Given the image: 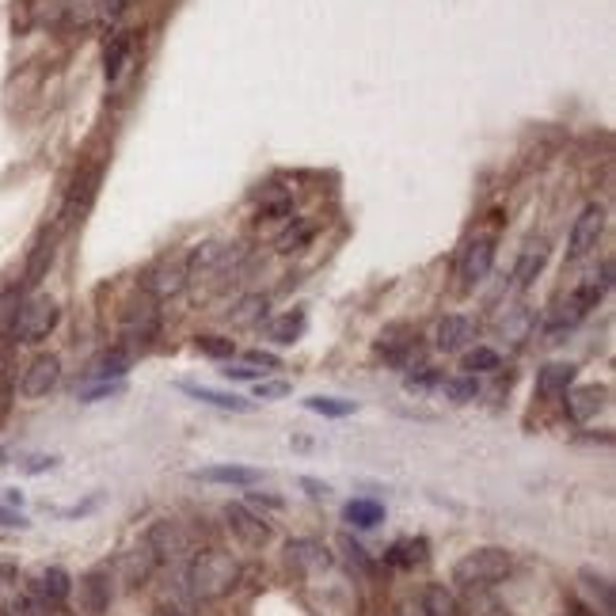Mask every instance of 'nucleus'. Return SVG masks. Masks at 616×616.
I'll return each instance as SVG.
<instances>
[{
	"label": "nucleus",
	"instance_id": "36",
	"mask_svg": "<svg viewBox=\"0 0 616 616\" xmlns=\"http://www.w3.org/2000/svg\"><path fill=\"white\" fill-rule=\"evenodd\" d=\"M445 396L457 404H468L480 396V385H476V377H457V381H445Z\"/></svg>",
	"mask_w": 616,
	"mask_h": 616
},
{
	"label": "nucleus",
	"instance_id": "25",
	"mask_svg": "<svg viewBox=\"0 0 616 616\" xmlns=\"http://www.w3.org/2000/svg\"><path fill=\"white\" fill-rule=\"evenodd\" d=\"M301 331H305V312H286V316L270 320L267 335L274 339V343L289 347V343H297V339H301Z\"/></svg>",
	"mask_w": 616,
	"mask_h": 616
},
{
	"label": "nucleus",
	"instance_id": "43",
	"mask_svg": "<svg viewBox=\"0 0 616 616\" xmlns=\"http://www.w3.org/2000/svg\"><path fill=\"white\" fill-rule=\"evenodd\" d=\"M54 464H58V457H27V461H23V472H27V476H39V472H50Z\"/></svg>",
	"mask_w": 616,
	"mask_h": 616
},
{
	"label": "nucleus",
	"instance_id": "21",
	"mask_svg": "<svg viewBox=\"0 0 616 616\" xmlns=\"http://www.w3.org/2000/svg\"><path fill=\"white\" fill-rule=\"evenodd\" d=\"M270 312V297H263V293H251V297H244L240 305L229 312V320L236 324V328H251V324H263Z\"/></svg>",
	"mask_w": 616,
	"mask_h": 616
},
{
	"label": "nucleus",
	"instance_id": "24",
	"mask_svg": "<svg viewBox=\"0 0 616 616\" xmlns=\"http://www.w3.org/2000/svg\"><path fill=\"white\" fill-rule=\"evenodd\" d=\"M582 590L590 597V605L601 609V616L613 613V582L605 575H594V571H582Z\"/></svg>",
	"mask_w": 616,
	"mask_h": 616
},
{
	"label": "nucleus",
	"instance_id": "9",
	"mask_svg": "<svg viewBox=\"0 0 616 616\" xmlns=\"http://www.w3.org/2000/svg\"><path fill=\"white\" fill-rule=\"evenodd\" d=\"M141 289L149 297H156V301H172V297H179L187 289V267L183 263H160V267L145 270Z\"/></svg>",
	"mask_w": 616,
	"mask_h": 616
},
{
	"label": "nucleus",
	"instance_id": "27",
	"mask_svg": "<svg viewBox=\"0 0 616 616\" xmlns=\"http://www.w3.org/2000/svg\"><path fill=\"white\" fill-rule=\"evenodd\" d=\"M96 183H99V172H88L84 179H77V187H73V194H69V206H65V217H69V221H77V206L84 210V206L92 202Z\"/></svg>",
	"mask_w": 616,
	"mask_h": 616
},
{
	"label": "nucleus",
	"instance_id": "49",
	"mask_svg": "<svg viewBox=\"0 0 616 616\" xmlns=\"http://www.w3.org/2000/svg\"><path fill=\"white\" fill-rule=\"evenodd\" d=\"M567 616H594V613H590V609H582V605H575V609H571Z\"/></svg>",
	"mask_w": 616,
	"mask_h": 616
},
{
	"label": "nucleus",
	"instance_id": "40",
	"mask_svg": "<svg viewBox=\"0 0 616 616\" xmlns=\"http://www.w3.org/2000/svg\"><path fill=\"white\" fill-rule=\"evenodd\" d=\"M339 548L347 552V559L354 563V567H369V556H366V548L358 544V540H350V537H343L339 540Z\"/></svg>",
	"mask_w": 616,
	"mask_h": 616
},
{
	"label": "nucleus",
	"instance_id": "1",
	"mask_svg": "<svg viewBox=\"0 0 616 616\" xmlns=\"http://www.w3.org/2000/svg\"><path fill=\"white\" fill-rule=\"evenodd\" d=\"M240 582V567L236 559L225 552H194L187 563V590L198 601H217V597H229Z\"/></svg>",
	"mask_w": 616,
	"mask_h": 616
},
{
	"label": "nucleus",
	"instance_id": "5",
	"mask_svg": "<svg viewBox=\"0 0 616 616\" xmlns=\"http://www.w3.org/2000/svg\"><path fill=\"white\" fill-rule=\"evenodd\" d=\"M601 232H605V206H601V202L582 206V213H578L575 225H571V236H567V263L586 259V255L597 248Z\"/></svg>",
	"mask_w": 616,
	"mask_h": 616
},
{
	"label": "nucleus",
	"instance_id": "33",
	"mask_svg": "<svg viewBox=\"0 0 616 616\" xmlns=\"http://www.w3.org/2000/svg\"><path fill=\"white\" fill-rule=\"evenodd\" d=\"M533 320H537V316H533L529 308H518V312H514V320H506V324H502V335H506V339H514V343H521V339H529Z\"/></svg>",
	"mask_w": 616,
	"mask_h": 616
},
{
	"label": "nucleus",
	"instance_id": "44",
	"mask_svg": "<svg viewBox=\"0 0 616 616\" xmlns=\"http://www.w3.org/2000/svg\"><path fill=\"white\" fill-rule=\"evenodd\" d=\"M301 487H305V491H308V495H312V499H324V495H328V491H331L328 483L312 480V476H301Z\"/></svg>",
	"mask_w": 616,
	"mask_h": 616
},
{
	"label": "nucleus",
	"instance_id": "42",
	"mask_svg": "<svg viewBox=\"0 0 616 616\" xmlns=\"http://www.w3.org/2000/svg\"><path fill=\"white\" fill-rule=\"evenodd\" d=\"M289 198H274V202H263V210H259V217L263 221H274V217H289Z\"/></svg>",
	"mask_w": 616,
	"mask_h": 616
},
{
	"label": "nucleus",
	"instance_id": "10",
	"mask_svg": "<svg viewBox=\"0 0 616 616\" xmlns=\"http://www.w3.org/2000/svg\"><path fill=\"white\" fill-rule=\"evenodd\" d=\"M609 407V388L605 385H586V388H567V415L575 423H590L597 419V411Z\"/></svg>",
	"mask_w": 616,
	"mask_h": 616
},
{
	"label": "nucleus",
	"instance_id": "8",
	"mask_svg": "<svg viewBox=\"0 0 616 616\" xmlns=\"http://www.w3.org/2000/svg\"><path fill=\"white\" fill-rule=\"evenodd\" d=\"M58 381H61V358L58 354H39V358L27 366V373H23L20 392L27 400H39V396H50V392L58 388Z\"/></svg>",
	"mask_w": 616,
	"mask_h": 616
},
{
	"label": "nucleus",
	"instance_id": "32",
	"mask_svg": "<svg viewBox=\"0 0 616 616\" xmlns=\"http://www.w3.org/2000/svg\"><path fill=\"white\" fill-rule=\"evenodd\" d=\"M126 61H130V39H115L111 42V50H107V80L122 77Z\"/></svg>",
	"mask_w": 616,
	"mask_h": 616
},
{
	"label": "nucleus",
	"instance_id": "12",
	"mask_svg": "<svg viewBox=\"0 0 616 616\" xmlns=\"http://www.w3.org/2000/svg\"><path fill=\"white\" fill-rule=\"evenodd\" d=\"M434 343L445 354H461V350H468L476 343V324L468 316H445L442 324H438V339Z\"/></svg>",
	"mask_w": 616,
	"mask_h": 616
},
{
	"label": "nucleus",
	"instance_id": "45",
	"mask_svg": "<svg viewBox=\"0 0 616 616\" xmlns=\"http://www.w3.org/2000/svg\"><path fill=\"white\" fill-rule=\"evenodd\" d=\"M251 366H267V369H278V358H274V354H263V350H251Z\"/></svg>",
	"mask_w": 616,
	"mask_h": 616
},
{
	"label": "nucleus",
	"instance_id": "19",
	"mask_svg": "<svg viewBox=\"0 0 616 616\" xmlns=\"http://www.w3.org/2000/svg\"><path fill=\"white\" fill-rule=\"evenodd\" d=\"M419 609H423V616H461V601L453 597V590H445V586L434 582L419 597Z\"/></svg>",
	"mask_w": 616,
	"mask_h": 616
},
{
	"label": "nucleus",
	"instance_id": "41",
	"mask_svg": "<svg viewBox=\"0 0 616 616\" xmlns=\"http://www.w3.org/2000/svg\"><path fill=\"white\" fill-rule=\"evenodd\" d=\"M0 529H27V518H23L16 506H4L0 502Z\"/></svg>",
	"mask_w": 616,
	"mask_h": 616
},
{
	"label": "nucleus",
	"instance_id": "29",
	"mask_svg": "<svg viewBox=\"0 0 616 616\" xmlns=\"http://www.w3.org/2000/svg\"><path fill=\"white\" fill-rule=\"evenodd\" d=\"M126 366H130V362H126V354H103V358H99V362H92V366H88V377H96V381H111V377H122V373H126Z\"/></svg>",
	"mask_w": 616,
	"mask_h": 616
},
{
	"label": "nucleus",
	"instance_id": "48",
	"mask_svg": "<svg viewBox=\"0 0 616 616\" xmlns=\"http://www.w3.org/2000/svg\"><path fill=\"white\" fill-rule=\"evenodd\" d=\"M153 616H183V613H179V609H164V605H160Z\"/></svg>",
	"mask_w": 616,
	"mask_h": 616
},
{
	"label": "nucleus",
	"instance_id": "47",
	"mask_svg": "<svg viewBox=\"0 0 616 616\" xmlns=\"http://www.w3.org/2000/svg\"><path fill=\"white\" fill-rule=\"evenodd\" d=\"M400 616H423V609H419V605H415V601H407L404 609H400Z\"/></svg>",
	"mask_w": 616,
	"mask_h": 616
},
{
	"label": "nucleus",
	"instance_id": "6",
	"mask_svg": "<svg viewBox=\"0 0 616 616\" xmlns=\"http://www.w3.org/2000/svg\"><path fill=\"white\" fill-rule=\"evenodd\" d=\"M495 267V236H472L468 244H464L461 259H457V274H461L464 289H476L491 274Z\"/></svg>",
	"mask_w": 616,
	"mask_h": 616
},
{
	"label": "nucleus",
	"instance_id": "17",
	"mask_svg": "<svg viewBox=\"0 0 616 616\" xmlns=\"http://www.w3.org/2000/svg\"><path fill=\"white\" fill-rule=\"evenodd\" d=\"M236 244H225V240H206V244H198L191 251V259H187V267L191 270H213L221 267V263H229L232 255H236Z\"/></svg>",
	"mask_w": 616,
	"mask_h": 616
},
{
	"label": "nucleus",
	"instance_id": "46",
	"mask_svg": "<svg viewBox=\"0 0 616 616\" xmlns=\"http://www.w3.org/2000/svg\"><path fill=\"white\" fill-rule=\"evenodd\" d=\"M251 506H270V510H278L282 499H270V495H251Z\"/></svg>",
	"mask_w": 616,
	"mask_h": 616
},
{
	"label": "nucleus",
	"instance_id": "50",
	"mask_svg": "<svg viewBox=\"0 0 616 616\" xmlns=\"http://www.w3.org/2000/svg\"><path fill=\"white\" fill-rule=\"evenodd\" d=\"M0 464H4V453H0Z\"/></svg>",
	"mask_w": 616,
	"mask_h": 616
},
{
	"label": "nucleus",
	"instance_id": "30",
	"mask_svg": "<svg viewBox=\"0 0 616 616\" xmlns=\"http://www.w3.org/2000/svg\"><path fill=\"white\" fill-rule=\"evenodd\" d=\"M312 232H316V229H312L308 221H297V225H289V229L278 236V251H282V255H289V251H301L308 240H312Z\"/></svg>",
	"mask_w": 616,
	"mask_h": 616
},
{
	"label": "nucleus",
	"instance_id": "37",
	"mask_svg": "<svg viewBox=\"0 0 616 616\" xmlns=\"http://www.w3.org/2000/svg\"><path fill=\"white\" fill-rule=\"evenodd\" d=\"M122 392H126L122 381H99V385L80 392V404H99V400H111V396H122Z\"/></svg>",
	"mask_w": 616,
	"mask_h": 616
},
{
	"label": "nucleus",
	"instance_id": "38",
	"mask_svg": "<svg viewBox=\"0 0 616 616\" xmlns=\"http://www.w3.org/2000/svg\"><path fill=\"white\" fill-rule=\"evenodd\" d=\"M289 396L286 381H255V400H282Z\"/></svg>",
	"mask_w": 616,
	"mask_h": 616
},
{
	"label": "nucleus",
	"instance_id": "16",
	"mask_svg": "<svg viewBox=\"0 0 616 616\" xmlns=\"http://www.w3.org/2000/svg\"><path fill=\"white\" fill-rule=\"evenodd\" d=\"M35 594H39L42 601H50V605H61L65 597L73 594V578H69V571H61V567H46V571L35 578Z\"/></svg>",
	"mask_w": 616,
	"mask_h": 616
},
{
	"label": "nucleus",
	"instance_id": "31",
	"mask_svg": "<svg viewBox=\"0 0 616 616\" xmlns=\"http://www.w3.org/2000/svg\"><path fill=\"white\" fill-rule=\"evenodd\" d=\"M464 369L468 373H491V369H499V354L487 347H476L464 354Z\"/></svg>",
	"mask_w": 616,
	"mask_h": 616
},
{
	"label": "nucleus",
	"instance_id": "35",
	"mask_svg": "<svg viewBox=\"0 0 616 616\" xmlns=\"http://www.w3.org/2000/svg\"><path fill=\"white\" fill-rule=\"evenodd\" d=\"M23 305V293L20 286H12L8 293H0V331H12V320Z\"/></svg>",
	"mask_w": 616,
	"mask_h": 616
},
{
	"label": "nucleus",
	"instance_id": "34",
	"mask_svg": "<svg viewBox=\"0 0 616 616\" xmlns=\"http://www.w3.org/2000/svg\"><path fill=\"white\" fill-rule=\"evenodd\" d=\"M198 350L206 358H232L236 354V343L225 339V335H198Z\"/></svg>",
	"mask_w": 616,
	"mask_h": 616
},
{
	"label": "nucleus",
	"instance_id": "26",
	"mask_svg": "<svg viewBox=\"0 0 616 616\" xmlns=\"http://www.w3.org/2000/svg\"><path fill=\"white\" fill-rule=\"evenodd\" d=\"M308 411H316V415H324V419H347L358 411L354 400H335V396H308L305 400Z\"/></svg>",
	"mask_w": 616,
	"mask_h": 616
},
{
	"label": "nucleus",
	"instance_id": "3",
	"mask_svg": "<svg viewBox=\"0 0 616 616\" xmlns=\"http://www.w3.org/2000/svg\"><path fill=\"white\" fill-rule=\"evenodd\" d=\"M58 320H61V308L54 297H31L16 312L12 335H16V343H42L50 331L58 328Z\"/></svg>",
	"mask_w": 616,
	"mask_h": 616
},
{
	"label": "nucleus",
	"instance_id": "20",
	"mask_svg": "<svg viewBox=\"0 0 616 616\" xmlns=\"http://www.w3.org/2000/svg\"><path fill=\"white\" fill-rule=\"evenodd\" d=\"M343 518H347L354 529H377V525L385 521V506L377 499H350L347 510H343Z\"/></svg>",
	"mask_w": 616,
	"mask_h": 616
},
{
	"label": "nucleus",
	"instance_id": "15",
	"mask_svg": "<svg viewBox=\"0 0 616 616\" xmlns=\"http://www.w3.org/2000/svg\"><path fill=\"white\" fill-rule=\"evenodd\" d=\"M118 571H122V578H126L130 586H141V582L156 571V556L149 552V544H137V548H130L126 556L118 559Z\"/></svg>",
	"mask_w": 616,
	"mask_h": 616
},
{
	"label": "nucleus",
	"instance_id": "7",
	"mask_svg": "<svg viewBox=\"0 0 616 616\" xmlns=\"http://www.w3.org/2000/svg\"><path fill=\"white\" fill-rule=\"evenodd\" d=\"M225 525H229V533L240 540L244 548H263L270 540V525L259 518L251 506H244V502H229V506H225Z\"/></svg>",
	"mask_w": 616,
	"mask_h": 616
},
{
	"label": "nucleus",
	"instance_id": "22",
	"mask_svg": "<svg viewBox=\"0 0 616 616\" xmlns=\"http://www.w3.org/2000/svg\"><path fill=\"white\" fill-rule=\"evenodd\" d=\"M426 544L423 537H411V540H400V544H392L385 552V563L388 567H415V563H426Z\"/></svg>",
	"mask_w": 616,
	"mask_h": 616
},
{
	"label": "nucleus",
	"instance_id": "14",
	"mask_svg": "<svg viewBox=\"0 0 616 616\" xmlns=\"http://www.w3.org/2000/svg\"><path fill=\"white\" fill-rule=\"evenodd\" d=\"M194 476L206 483H225V487H255L263 480L259 468H244V464H213V468H198Z\"/></svg>",
	"mask_w": 616,
	"mask_h": 616
},
{
	"label": "nucleus",
	"instance_id": "23",
	"mask_svg": "<svg viewBox=\"0 0 616 616\" xmlns=\"http://www.w3.org/2000/svg\"><path fill=\"white\" fill-rule=\"evenodd\" d=\"M187 396L194 400H202V404L210 407H221V411H255L251 400H240V396H229V392H213V388H198V385H179Z\"/></svg>",
	"mask_w": 616,
	"mask_h": 616
},
{
	"label": "nucleus",
	"instance_id": "11",
	"mask_svg": "<svg viewBox=\"0 0 616 616\" xmlns=\"http://www.w3.org/2000/svg\"><path fill=\"white\" fill-rule=\"evenodd\" d=\"M80 609L88 616H107V609H111V575L107 571H88L80 578Z\"/></svg>",
	"mask_w": 616,
	"mask_h": 616
},
{
	"label": "nucleus",
	"instance_id": "28",
	"mask_svg": "<svg viewBox=\"0 0 616 616\" xmlns=\"http://www.w3.org/2000/svg\"><path fill=\"white\" fill-rule=\"evenodd\" d=\"M289 563H293V567H301V571H305V567H312V563H324V552H320V544H316V540H289Z\"/></svg>",
	"mask_w": 616,
	"mask_h": 616
},
{
	"label": "nucleus",
	"instance_id": "18",
	"mask_svg": "<svg viewBox=\"0 0 616 616\" xmlns=\"http://www.w3.org/2000/svg\"><path fill=\"white\" fill-rule=\"evenodd\" d=\"M544 263H548V244H533V248L521 251L518 267H514V286L518 289L533 286V282H537V274L544 270Z\"/></svg>",
	"mask_w": 616,
	"mask_h": 616
},
{
	"label": "nucleus",
	"instance_id": "2",
	"mask_svg": "<svg viewBox=\"0 0 616 616\" xmlns=\"http://www.w3.org/2000/svg\"><path fill=\"white\" fill-rule=\"evenodd\" d=\"M514 571V556L506 552V548H476V552H468L453 563V582L461 586V590H491V586H499L502 578Z\"/></svg>",
	"mask_w": 616,
	"mask_h": 616
},
{
	"label": "nucleus",
	"instance_id": "4",
	"mask_svg": "<svg viewBox=\"0 0 616 616\" xmlns=\"http://www.w3.org/2000/svg\"><path fill=\"white\" fill-rule=\"evenodd\" d=\"M145 544L156 556V563H191L194 556V540L191 533L179 525V521H156L153 529L145 533Z\"/></svg>",
	"mask_w": 616,
	"mask_h": 616
},
{
	"label": "nucleus",
	"instance_id": "13",
	"mask_svg": "<svg viewBox=\"0 0 616 616\" xmlns=\"http://www.w3.org/2000/svg\"><path fill=\"white\" fill-rule=\"evenodd\" d=\"M575 377L578 366H571V362H548L537 373V392L544 400H559V396H567V388L575 385Z\"/></svg>",
	"mask_w": 616,
	"mask_h": 616
},
{
	"label": "nucleus",
	"instance_id": "39",
	"mask_svg": "<svg viewBox=\"0 0 616 616\" xmlns=\"http://www.w3.org/2000/svg\"><path fill=\"white\" fill-rule=\"evenodd\" d=\"M225 373V381H263V373L267 369H255V366H229L221 369Z\"/></svg>",
	"mask_w": 616,
	"mask_h": 616
}]
</instances>
